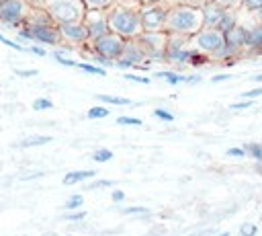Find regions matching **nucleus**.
<instances>
[{
  "mask_svg": "<svg viewBox=\"0 0 262 236\" xmlns=\"http://www.w3.org/2000/svg\"><path fill=\"white\" fill-rule=\"evenodd\" d=\"M166 29L174 35H188L199 29H203V12L201 8L188 6V4H176L168 10Z\"/></svg>",
  "mask_w": 262,
  "mask_h": 236,
  "instance_id": "1",
  "label": "nucleus"
},
{
  "mask_svg": "<svg viewBox=\"0 0 262 236\" xmlns=\"http://www.w3.org/2000/svg\"><path fill=\"white\" fill-rule=\"evenodd\" d=\"M108 18V27L115 35L119 37H131V39H137L139 33L143 31V25H141V14L131 10V8H125V6H113L106 14Z\"/></svg>",
  "mask_w": 262,
  "mask_h": 236,
  "instance_id": "2",
  "label": "nucleus"
},
{
  "mask_svg": "<svg viewBox=\"0 0 262 236\" xmlns=\"http://www.w3.org/2000/svg\"><path fill=\"white\" fill-rule=\"evenodd\" d=\"M84 8V0H47V14L59 25L82 23V18H86Z\"/></svg>",
  "mask_w": 262,
  "mask_h": 236,
  "instance_id": "3",
  "label": "nucleus"
},
{
  "mask_svg": "<svg viewBox=\"0 0 262 236\" xmlns=\"http://www.w3.org/2000/svg\"><path fill=\"white\" fill-rule=\"evenodd\" d=\"M168 10L162 4H145V8H141V25H143V33H162V29H166V21H168Z\"/></svg>",
  "mask_w": 262,
  "mask_h": 236,
  "instance_id": "4",
  "label": "nucleus"
},
{
  "mask_svg": "<svg viewBox=\"0 0 262 236\" xmlns=\"http://www.w3.org/2000/svg\"><path fill=\"white\" fill-rule=\"evenodd\" d=\"M29 6L25 0H0V18L4 25L16 27L25 21Z\"/></svg>",
  "mask_w": 262,
  "mask_h": 236,
  "instance_id": "5",
  "label": "nucleus"
},
{
  "mask_svg": "<svg viewBox=\"0 0 262 236\" xmlns=\"http://www.w3.org/2000/svg\"><path fill=\"white\" fill-rule=\"evenodd\" d=\"M194 43H196L199 49L217 55L225 47V33H221L217 29H201L194 37Z\"/></svg>",
  "mask_w": 262,
  "mask_h": 236,
  "instance_id": "6",
  "label": "nucleus"
},
{
  "mask_svg": "<svg viewBox=\"0 0 262 236\" xmlns=\"http://www.w3.org/2000/svg\"><path fill=\"white\" fill-rule=\"evenodd\" d=\"M92 47H94V51H96L98 55H104V57H108V60H119V57L123 55L125 41H123V37H119V35H115V33H108V35L100 37L98 41H94Z\"/></svg>",
  "mask_w": 262,
  "mask_h": 236,
  "instance_id": "7",
  "label": "nucleus"
},
{
  "mask_svg": "<svg viewBox=\"0 0 262 236\" xmlns=\"http://www.w3.org/2000/svg\"><path fill=\"white\" fill-rule=\"evenodd\" d=\"M84 25H86V29H88V37H90L92 41H98L100 37L108 35V31H111V27H108V18H104L98 10H90V12H86V21H84Z\"/></svg>",
  "mask_w": 262,
  "mask_h": 236,
  "instance_id": "8",
  "label": "nucleus"
},
{
  "mask_svg": "<svg viewBox=\"0 0 262 236\" xmlns=\"http://www.w3.org/2000/svg\"><path fill=\"white\" fill-rule=\"evenodd\" d=\"M31 33H33V39L41 41V43H49V45H57L61 43V31L59 27H51L49 23H31Z\"/></svg>",
  "mask_w": 262,
  "mask_h": 236,
  "instance_id": "9",
  "label": "nucleus"
},
{
  "mask_svg": "<svg viewBox=\"0 0 262 236\" xmlns=\"http://www.w3.org/2000/svg\"><path fill=\"white\" fill-rule=\"evenodd\" d=\"M201 12H203V29H219V25H221L227 8L221 6V4H217L215 0H211L209 4H205L201 8Z\"/></svg>",
  "mask_w": 262,
  "mask_h": 236,
  "instance_id": "10",
  "label": "nucleus"
},
{
  "mask_svg": "<svg viewBox=\"0 0 262 236\" xmlns=\"http://www.w3.org/2000/svg\"><path fill=\"white\" fill-rule=\"evenodd\" d=\"M59 31H61V35H63L68 41H72V43H82V41L90 39V37H88V29H86L84 23L59 25Z\"/></svg>",
  "mask_w": 262,
  "mask_h": 236,
  "instance_id": "11",
  "label": "nucleus"
},
{
  "mask_svg": "<svg viewBox=\"0 0 262 236\" xmlns=\"http://www.w3.org/2000/svg\"><path fill=\"white\" fill-rule=\"evenodd\" d=\"M248 35H250V29H246V27H242V25H235L233 29H229L227 33H225V43L227 45H231V47H244V45H248Z\"/></svg>",
  "mask_w": 262,
  "mask_h": 236,
  "instance_id": "12",
  "label": "nucleus"
},
{
  "mask_svg": "<svg viewBox=\"0 0 262 236\" xmlns=\"http://www.w3.org/2000/svg\"><path fill=\"white\" fill-rule=\"evenodd\" d=\"M145 55H147V51H145L143 45L135 39V41H127V43H125V49H123V55H121V57L129 60L131 64H139L141 60H145Z\"/></svg>",
  "mask_w": 262,
  "mask_h": 236,
  "instance_id": "13",
  "label": "nucleus"
},
{
  "mask_svg": "<svg viewBox=\"0 0 262 236\" xmlns=\"http://www.w3.org/2000/svg\"><path fill=\"white\" fill-rule=\"evenodd\" d=\"M96 172L94 170H74V172H68L63 176V185H76V183H82L86 179H92Z\"/></svg>",
  "mask_w": 262,
  "mask_h": 236,
  "instance_id": "14",
  "label": "nucleus"
},
{
  "mask_svg": "<svg viewBox=\"0 0 262 236\" xmlns=\"http://www.w3.org/2000/svg\"><path fill=\"white\" fill-rule=\"evenodd\" d=\"M156 76H160L162 80H166V82H168V84H172V86H176V84H180V82H186V80H188L186 76H180V74H176V72H168V70L158 72Z\"/></svg>",
  "mask_w": 262,
  "mask_h": 236,
  "instance_id": "15",
  "label": "nucleus"
},
{
  "mask_svg": "<svg viewBox=\"0 0 262 236\" xmlns=\"http://www.w3.org/2000/svg\"><path fill=\"white\" fill-rule=\"evenodd\" d=\"M244 150H246V154H248L250 158H254L256 162H262V144H258V142H250V144L244 146Z\"/></svg>",
  "mask_w": 262,
  "mask_h": 236,
  "instance_id": "16",
  "label": "nucleus"
},
{
  "mask_svg": "<svg viewBox=\"0 0 262 236\" xmlns=\"http://www.w3.org/2000/svg\"><path fill=\"white\" fill-rule=\"evenodd\" d=\"M117 0H84V4L92 10H106V8H113Z\"/></svg>",
  "mask_w": 262,
  "mask_h": 236,
  "instance_id": "17",
  "label": "nucleus"
},
{
  "mask_svg": "<svg viewBox=\"0 0 262 236\" xmlns=\"http://www.w3.org/2000/svg\"><path fill=\"white\" fill-rule=\"evenodd\" d=\"M100 103H108V105H131L129 99L125 96H115V94H98L96 96Z\"/></svg>",
  "mask_w": 262,
  "mask_h": 236,
  "instance_id": "18",
  "label": "nucleus"
},
{
  "mask_svg": "<svg viewBox=\"0 0 262 236\" xmlns=\"http://www.w3.org/2000/svg\"><path fill=\"white\" fill-rule=\"evenodd\" d=\"M47 142H51V137H49V135H33V137H27L25 142H20V148H31V146H43V144H47Z\"/></svg>",
  "mask_w": 262,
  "mask_h": 236,
  "instance_id": "19",
  "label": "nucleus"
},
{
  "mask_svg": "<svg viewBox=\"0 0 262 236\" xmlns=\"http://www.w3.org/2000/svg\"><path fill=\"white\" fill-rule=\"evenodd\" d=\"M233 27H235V14H233L231 10H227L217 31H221V33H227V31H229V29H233Z\"/></svg>",
  "mask_w": 262,
  "mask_h": 236,
  "instance_id": "20",
  "label": "nucleus"
},
{
  "mask_svg": "<svg viewBox=\"0 0 262 236\" xmlns=\"http://www.w3.org/2000/svg\"><path fill=\"white\" fill-rule=\"evenodd\" d=\"M111 111L106 109V107H92V109H88V113H86V117L88 119H102V117H106Z\"/></svg>",
  "mask_w": 262,
  "mask_h": 236,
  "instance_id": "21",
  "label": "nucleus"
},
{
  "mask_svg": "<svg viewBox=\"0 0 262 236\" xmlns=\"http://www.w3.org/2000/svg\"><path fill=\"white\" fill-rule=\"evenodd\" d=\"M113 158V152L108 150V148H100V150H96L94 154H92V160H96V162H106V160H111Z\"/></svg>",
  "mask_w": 262,
  "mask_h": 236,
  "instance_id": "22",
  "label": "nucleus"
},
{
  "mask_svg": "<svg viewBox=\"0 0 262 236\" xmlns=\"http://www.w3.org/2000/svg\"><path fill=\"white\" fill-rule=\"evenodd\" d=\"M123 213L125 215H149V209L141 205H133V207H123Z\"/></svg>",
  "mask_w": 262,
  "mask_h": 236,
  "instance_id": "23",
  "label": "nucleus"
},
{
  "mask_svg": "<svg viewBox=\"0 0 262 236\" xmlns=\"http://www.w3.org/2000/svg\"><path fill=\"white\" fill-rule=\"evenodd\" d=\"M80 70L88 72V74H98V76H106V70L104 68H98V66H92V64H78Z\"/></svg>",
  "mask_w": 262,
  "mask_h": 236,
  "instance_id": "24",
  "label": "nucleus"
},
{
  "mask_svg": "<svg viewBox=\"0 0 262 236\" xmlns=\"http://www.w3.org/2000/svg\"><path fill=\"white\" fill-rule=\"evenodd\" d=\"M82 201H84V199H82V195H72V197L66 201V205H63V207H66L68 211H74V209L82 207Z\"/></svg>",
  "mask_w": 262,
  "mask_h": 236,
  "instance_id": "25",
  "label": "nucleus"
},
{
  "mask_svg": "<svg viewBox=\"0 0 262 236\" xmlns=\"http://www.w3.org/2000/svg\"><path fill=\"white\" fill-rule=\"evenodd\" d=\"M53 57H55V62H57V64H61V66L78 68V62H74V60H68V57L63 55V51H55V53H53Z\"/></svg>",
  "mask_w": 262,
  "mask_h": 236,
  "instance_id": "26",
  "label": "nucleus"
},
{
  "mask_svg": "<svg viewBox=\"0 0 262 236\" xmlns=\"http://www.w3.org/2000/svg\"><path fill=\"white\" fill-rule=\"evenodd\" d=\"M207 60H209L207 55H203V53H199V51H192L188 64H190V66H203V64H207Z\"/></svg>",
  "mask_w": 262,
  "mask_h": 236,
  "instance_id": "27",
  "label": "nucleus"
},
{
  "mask_svg": "<svg viewBox=\"0 0 262 236\" xmlns=\"http://www.w3.org/2000/svg\"><path fill=\"white\" fill-rule=\"evenodd\" d=\"M242 6L250 12H258L262 8V0H242Z\"/></svg>",
  "mask_w": 262,
  "mask_h": 236,
  "instance_id": "28",
  "label": "nucleus"
},
{
  "mask_svg": "<svg viewBox=\"0 0 262 236\" xmlns=\"http://www.w3.org/2000/svg\"><path fill=\"white\" fill-rule=\"evenodd\" d=\"M51 107H53V103L49 99H35L33 101V109L35 111H43V109H51Z\"/></svg>",
  "mask_w": 262,
  "mask_h": 236,
  "instance_id": "29",
  "label": "nucleus"
},
{
  "mask_svg": "<svg viewBox=\"0 0 262 236\" xmlns=\"http://www.w3.org/2000/svg\"><path fill=\"white\" fill-rule=\"evenodd\" d=\"M258 96H262V86H258V88H252V90H246V92H242V99H244V101H252V99H258Z\"/></svg>",
  "mask_w": 262,
  "mask_h": 236,
  "instance_id": "30",
  "label": "nucleus"
},
{
  "mask_svg": "<svg viewBox=\"0 0 262 236\" xmlns=\"http://www.w3.org/2000/svg\"><path fill=\"white\" fill-rule=\"evenodd\" d=\"M123 78H125V80H131V82H137V84H149V82H151L149 78H145V76H137V74H131V72L125 74Z\"/></svg>",
  "mask_w": 262,
  "mask_h": 236,
  "instance_id": "31",
  "label": "nucleus"
},
{
  "mask_svg": "<svg viewBox=\"0 0 262 236\" xmlns=\"http://www.w3.org/2000/svg\"><path fill=\"white\" fill-rule=\"evenodd\" d=\"M256 232H258V228L254 224H244L239 228V236H256Z\"/></svg>",
  "mask_w": 262,
  "mask_h": 236,
  "instance_id": "32",
  "label": "nucleus"
},
{
  "mask_svg": "<svg viewBox=\"0 0 262 236\" xmlns=\"http://www.w3.org/2000/svg\"><path fill=\"white\" fill-rule=\"evenodd\" d=\"M117 123L119 125H141V119H137V117H119Z\"/></svg>",
  "mask_w": 262,
  "mask_h": 236,
  "instance_id": "33",
  "label": "nucleus"
},
{
  "mask_svg": "<svg viewBox=\"0 0 262 236\" xmlns=\"http://www.w3.org/2000/svg\"><path fill=\"white\" fill-rule=\"evenodd\" d=\"M154 115L158 119H164V121H174V115L168 113V111H164V109H154Z\"/></svg>",
  "mask_w": 262,
  "mask_h": 236,
  "instance_id": "34",
  "label": "nucleus"
},
{
  "mask_svg": "<svg viewBox=\"0 0 262 236\" xmlns=\"http://www.w3.org/2000/svg\"><path fill=\"white\" fill-rule=\"evenodd\" d=\"M86 218V211L82 209V211H72V213H66V220H70V222H82Z\"/></svg>",
  "mask_w": 262,
  "mask_h": 236,
  "instance_id": "35",
  "label": "nucleus"
},
{
  "mask_svg": "<svg viewBox=\"0 0 262 236\" xmlns=\"http://www.w3.org/2000/svg\"><path fill=\"white\" fill-rule=\"evenodd\" d=\"M0 41H2V43H6L8 47H12V49H16V51H25V47H23L20 43H16V41H10V39H8V37H4V35L0 37Z\"/></svg>",
  "mask_w": 262,
  "mask_h": 236,
  "instance_id": "36",
  "label": "nucleus"
},
{
  "mask_svg": "<svg viewBox=\"0 0 262 236\" xmlns=\"http://www.w3.org/2000/svg\"><path fill=\"white\" fill-rule=\"evenodd\" d=\"M225 154H227V156H233V158H244V156H246V150H244V148H229Z\"/></svg>",
  "mask_w": 262,
  "mask_h": 236,
  "instance_id": "37",
  "label": "nucleus"
},
{
  "mask_svg": "<svg viewBox=\"0 0 262 236\" xmlns=\"http://www.w3.org/2000/svg\"><path fill=\"white\" fill-rule=\"evenodd\" d=\"M104 187H113V181H96L90 185V189H104Z\"/></svg>",
  "mask_w": 262,
  "mask_h": 236,
  "instance_id": "38",
  "label": "nucleus"
},
{
  "mask_svg": "<svg viewBox=\"0 0 262 236\" xmlns=\"http://www.w3.org/2000/svg\"><path fill=\"white\" fill-rule=\"evenodd\" d=\"M215 2L221 4V6H225V8H231L235 4H242V0H215Z\"/></svg>",
  "mask_w": 262,
  "mask_h": 236,
  "instance_id": "39",
  "label": "nucleus"
},
{
  "mask_svg": "<svg viewBox=\"0 0 262 236\" xmlns=\"http://www.w3.org/2000/svg\"><path fill=\"white\" fill-rule=\"evenodd\" d=\"M250 107H252V101H242V103L229 105V109H250Z\"/></svg>",
  "mask_w": 262,
  "mask_h": 236,
  "instance_id": "40",
  "label": "nucleus"
},
{
  "mask_svg": "<svg viewBox=\"0 0 262 236\" xmlns=\"http://www.w3.org/2000/svg\"><path fill=\"white\" fill-rule=\"evenodd\" d=\"M16 76L29 78V76H37V70H16Z\"/></svg>",
  "mask_w": 262,
  "mask_h": 236,
  "instance_id": "41",
  "label": "nucleus"
},
{
  "mask_svg": "<svg viewBox=\"0 0 262 236\" xmlns=\"http://www.w3.org/2000/svg\"><path fill=\"white\" fill-rule=\"evenodd\" d=\"M229 78H231V74H219V76H213L211 82L217 84V82H225V80H229Z\"/></svg>",
  "mask_w": 262,
  "mask_h": 236,
  "instance_id": "42",
  "label": "nucleus"
},
{
  "mask_svg": "<svg viewBox=\"0 0 262 236\" xmlns=\"http://www.w3.org/2000/svg\"><path fill=\"white\" fill-rule=\"evenodd\" d=\"M111 199L119 203V201H123V199H125V193H123V191H113V193H111Z\"/></svg>",
  "mask_w": 262,
  "mask_h": 236,
  "instance_id": "43",
  "label": "nucleus"
},
{
  "mask_svg": "<svg viewBox=\"0 0 262 236\" xmlns=\"http://www.w3.org/2000/svg\"><path fill=\"white\" fill-rule=\"evenodd\" d=\"M115 64H117L119 68H131V66H133V64H131L129 60H125V57H119V60H117Z\"/></svg>",
  "mask_w": 262,
  "mask_h": 236,
  "instance_id": "44",
  "label": "nucleus"
},
{
  "mask_svg": "<svg viewBox=\"0 0 262 236\" xmlns=\"http://www.w3.org/2000/svg\"><path fill=\"white\" fill-rule=\"evenodd\" d=\"M29 51H31V53H35V55H39V57H43V55H45V49H43V47H37V45H33Z\"/></svg>",
  "mask_w": 262,
  "mask_h": 236,
  "instance_id": "45",
  "label": "nucleus"
},
{
  "mask_svg": "<svg viewBox=\"0 0 262 236\" xmlns=\"http://www.w3.org/2000/svg\"><path fill=\"white\" fill-rule=\"evenodd\" d=\"M94 62H98V64H102V66H111V60H108V57H104V55H96V57H94Z\"/></svg>",
  "mask_w": 262,
  "mask_h": 236,
  "instance_id": "46",
  "label": "nucleus"
},
{
  "mask_svg": "<svg viewBox=\"0 0 262 236\" xmlns=\"http://www.w3.org/2000/svg\"><path fill=\"white\" fill-rule=\"evenodd\" d=\"M194 82H201V76H188L186 84H194Z\"/></svg>",
  "mask_w": 262,
  "mask_h": 236,
  "instance_id": "47",
  "label": "nucleus"
},
{
  "mask_svg": "<svg viewBox=\"0 0 262 236\" xmlns=\"http://www.w3.org/2000/svg\"><path fill=\"white\" fill-rule=\"evenodd\" d=\"M139 2H143V4H158V2H162V0H139Z\"/></svg>",
  "mask_w": 262,
  "mask_h": 236,
  "instance_id": "48",
  "label": "nucleus"
},
{
  "mask_svg": "<svg viewBox=\"0 0 262 236\" xmlns=\"http://www.w3.org/2000/svg\"><path fill=\"white\" fill-rule=\"evenodd\" d=\"M254 80H256V82H262V74H258V76H254Z\"/></svg>",
  "mask_w": 262,
  "mask_h": 236,
  "instance_id": "49",
  "label": "nucleus"
},
{
  "mask_svg": "<svg viewBox=\"0 0 262 236\" xmlns=\"http://www.w3.org/2000/svg\"><path fill=\"white\" fill-rule=\"evenodd\" d=\"M256 14H258V18H260V23H262V8H260V10L256 12Z\"/></svg>",
  "mask_w": 262,
  "mask_h": 236,
  "instance_id": "50",
  "label": "nucleus"
},
{
  "mask_svg": "<svg viewBox=\"0 0 262 236\" xmlns=\"http://www.w3.org/2000/svg\"><path fill=\"white\" fill-rule=\"evenodd\" d=\"M215 236H229V232H221V234H215Z\"/></svg>",
  "mask_w": 262,
  "mask_h": 236,
  "instance_id": "51",
  "label": "nucleus"
}]
</instances>
